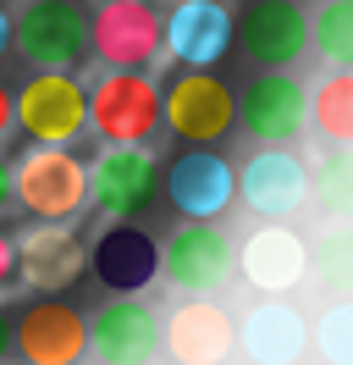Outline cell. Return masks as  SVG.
<instances>
[{"instance_id": "24", "label": "cell", "mask_w": 353, "mask_h": 365, "mask_svg": "<svg viewBox=\"0 0 353 365\" xmlns=\"http://www.w3.org/2000/svg\"><path fill=\"white\" fill-rule=\"evenodd\" d=\"M309 39L320 61H331V72H353V0H326L309 23Z\"/></svg>"}, {"instance_id": "12", "label": "cell", "mask_w": 353, "mask_h": 365, "mask_svg": "<svg viewBox=\"0 0 353 365\" xmlns=\"http://www.w3.org/2000/svg\"><path fill=\"white\" fill-rule=\"evenodd\" d=\"M160 50L188 72H210L232 50V11L226 0H176L160 17Z\"/></svg>"}, {"instance_id": "1", "label": "cell", "mask_w": 353, "mask_h": 365, "mask_svg": "<svg viewBox=\"0 0 353 365\" xmlns=\"http://www.w3.org/2000/svg\"><path fill=\"white\" fill-rule=\"evenodd\" d=\"M11 194L28 216H39L44 227H66L88 205V166L72 150H28L11 166Z\"/></svg>"}, {"instance_id": "21", "label": "cell", "mask_w": 353, "mask_h": 365, "mask_svg": "<svg viewBox=\"0 0 353 365\" xmlns=\"http://www.w3.org/2000/svg\"><path fill=\"white\" fill-rule=\"evenodd\" d=\"M309 200L326 222H353V144L326 150L309 172Z\"/></svg>"}, {"instance_id": "5", "label": "cell", "mask_w": 353, "mask_h": 365, "mask_svg": "<svg viewBox=\"0 0 353 365\" xmlns=\"http://www.w3.org/2000/svg\"><path fill=\"white\" fill-rule=\"evenodd\" d=\"M11 106H17V128L28 138L50 144V150L72 144V138L88 128V89L72 72H33V78L11 94Z\"/></svg>"}, {"instance_id": "28", "label": "cell", "mask_w": 353, "mask_h": 365, "mask_svg": "<svg viewBox=\"0 0 353 365\" xmlns=\"http://www.w3.org/2000/svg\"><path fill=\"white\" fill-rule=\"evenodd\" d=\"M11 205H17V194H11V160L0 155V216H6Z\"/></svg>"}, {"instance_id": "30", "label": "cell", "mask_w": 353, "mask_h": 365, "mask_svg": "<svg viewBox=\"0 0 353 365\" xmlns=\"http://www.w3.org/2000/svg\"><path fill=\"white\" fill-rule=\"evenodd\" d=\"M6 349H11V321H6V310H0V360H6Z\"/></svg>"}, {"instance_id": "16", "label": "cell", "mask_w": 353, "mask_h": 365, "mask_svg": "<svg viewBox=\"0 0 353 365\" xmlns=\"http://www.w3.org/2000/svg\"><path fill=\"white\" fill-rule=\"evenodd\" d=\"M160 349L176 365H226V354L238 349V321L216 299H188L160 321Z\"/></svg>"}, {"instance_id": "27", "label": "cell", "mask_w": 353, "mask_h": 365, "mask_svg": "<svg viewBox=\"0 0 353 365\" xmlns=\"http://www.w3.org/2000/svg\"><path fill=\"white\" fill-rule=\"evenodd\" d=\"M17 128V106H11V89L0 83V144H6V133Z\"/></svg>"}, {"instance_id": "9", "label": "cell", "mask_w": 353, "mask_h": 365, "mask_svg": "<svg viewBox=\"0 0 353 365\" xmlns=\"http://www.w3.org/2000/svg\"><path fill=\"white\" fill-rule=\"evenodd\" d=\"M11 343L28 365H78L88 354V321L78 304L44 294L11 321Z\"/></svg>"}, {"instance_id": "20", "label": "cell", "mask_w": 353, "mask_h": 365, "mask_svg": "<svg viewBox=\"0 0 353 365\" xmlns=\"http://www.w3.org/2000/svg\"><path fill=\"white\" fill-rule=\"evenodd\" d=\"M88 266V244L78 238L72 227H33L28 238L17 244V282L39 288V294H61L72 288Z\"/></svg>"}, {"instance_id": "13", "label": "cell", "mask_w": 353, "mask_h": 365, "mask_svg": "<svg viewBox=\"0 0 353 365\" xmlns=\"http://www.w3.org/2000/svg\"><path fill=\"white\" fill-rule=\"evenodd\" d=\"M88 266L110 288V299H144L160 282V244L144 227H132V222H110L94 238Z\"/></svg>"}, {"instance_id": "4", "label": "cell", "mask_w": 353, "mask_h": 365, "mask_svg": "<svg viewBox=\"0 0 353 365\" xmlns=\"http://www.w3.org/2000/svg\"><path fill=\"white\" fill-rule=\"evenodd\" d=\"M160 128L188 144H221L238 128V94L216 72H182L172 78V89H160Z\"/></svg>"}, {"instance_id": "22", "label": "cell", "mask_w": 353, "mask_h": 365, "mask_svg": "<svg viewBox=\"0 0 353 365\" xmlns=\"http://www.w3.org/2000/svg\"><path fill=\"white\" fill-rule=\"evenodd\" d=\"M309 272L337 299H353V222H331L309 244Z\"/></svg>"}, {"instance_id": "3", "label": "cell", "mask_w": 353, "mask_h": 365, "mask_svg": "<svg viewBox=\"0 0 353 365\" xmlns=\"http://www.w3.org/2000/svg\"><path fill=\"white\" fill-rule=\"evenodd\" d=\"M88 128L105 144H149L160 133V83L149 72H105L88 89Z\"/></svg>"}, {"instance_id": "29", "label": "cell", "mask_w": 353, "mask_h": 365, "mask_svg": "<svg viewBox=\"0 0 353 365\" xmlns=\"http://www.w3.org/2000/svg\"><path fill=\"white\" fill-rule=\"evenodd\" d=\"M6 50H11V11L0 6V56H6Z\"/></svg>"}, {"instance_id": "17", "label": "cell", "mask_w": 353, "mask_h": 365, "mask_svg": "<svg viewBox=\"0 0 353 365\" xmlns=\"http://www.w3.org/2000/svg\"><path fill=\"white\" fill-rule=\"evenodd\" d=\"M88 354L100 365H149L160 354V316L144 299H105L88 321Z\"/></svg>"}, {"instance_id": "18", "label": "cell", "mask_w": 353, "mask_h": 365, "mask_svg": "<svg viewBox=\"0 0 353 365\" xmlns=\"http://www.w3.org/2000/svg\"><path fill=\"white\" fill-rule=\"evenodd\" d=\"M166 200L188 222H216L238 200V166H226L216 150H188L166 166Z\"/></svg>"}, {"instance_id": "10", "label": "cell", "mask_w": 353, "mask_h": 365, "mask_svg": "<svg viewBox=\"0 0 353 365\" xmlns=\"http://www.w3.org/2000/svg\"><path fill=\"white\" fill-rule=\"evenodd\" d=\"M238 122L248 138H260L270 150H282L309 128V89L287 72H260L238 94Z\"/></svg>"}, {"instance_id": "2", "label": "cell", "mask_w": 353, "mask_h": 365, "mask_svg": "<svg viewBox=\"0 0 353 365\" xmlns=\"http://www.w3.org/2000/svg\"><path fill=\"white\" fill-rule=\"evenodd\" d=\"M11 45L39 72H72L88 56V11L78 0H28L11 17Z\"/></svg>"}, {"instance_id": "7", "label": "cell", "mask_w": 353, "mask_h": 365, "mask_svg": "<svg viewBox=\"0 0 353 365\" xmlns=\"http://www.w3.org/2000/svg\"><path fill=\"white\" fill-rule=\"evenodd\" d=\"M232 266H238V250L226 244V232H221L216 222H188V227H176L172 244L160 250V277L188 299L221 294L226 277H232Z\"/></svg>"}, {"instance_id": "19", "label": "cell", "mask_w": 353, "mask_h": 365, "mask_svg": "<svg viewBox=\"0 0 353 365\" xmlns=\"http://www.w3.org/2000/svg\"><path fill=\"white\" fill-rule=\"evenodd\" d=\"M238 349L248 365H298L309 349V321L287 299H254L238 316Z\"/></svg>"}, {"instance_id": "14", "label": "cell", "mask_w": 353, "mask_h": 365, "mask_svg": "<svg viewBox=\"0 0 353 365\" xmlns=\"http://www.w3.org/2000/svg\"><path fill=\"white\" fill-rule=\"evenodd\" d=\"M238 272L260 299H287L309 277V244L287 222H265V227H254L243 238Z\"/></svg>"}, {"instance_id": "15", "label": "cell", "mask_w": 353, "mask_h": 365, "mask_svg": "<svg viewBox=\"0 0 353 365\" xmlns=\"http://www.w3.org/2000/svg\"><path fill=\"white\" fill-rule=\"evenodd\" d=\"M232 39L265 72H287L309 50V17H304V6H293V0H254L232 23Z\"/></svg>"}, {"instance_id": "8", "label": "cell", "mask_w": 353, "mask_h": 365, "mask_svg": "<svg viewBox=\"0 0 353 365\" xmlns=\"http://www.w3.org/2000/svg\"><path fill=\"white\" fill-rule=\"evenodd\" d=\"M88 45L105 72H144L160 56V11L149 0H105L88 17Z\"/></svg>"}, {"instance_id": "25", "label": "cell", "mask_w": 353, "mask_h": 365, "mask_svg": "<svg viewBox=\"0 0 353 365\" xmlns=\"http://www.w3.org/2000/svg\"><path fill=\"white\" fill-rule=\"evenodd\" d=\"M315 354L326 365H353V299H331L315 316Z\"/></svg>"}, {"instance_id": "23", "label": "cell", "mask_w": 353, "mask_h": 365, "mask_svg": "<svg viewBox=\"0 0 353 365\" xmlns=\"http://www.w3.org/2000/svg\"><path fill=\"white\" fill-rule=\"evenodd\" d=\"M309 116H315V133L337 144V150H348L353 144V72H331L320 78V89L309 100Z\"/></svg>"}, {"instance_id": "6", "label": "cell", "mask_w": 353, "mask_h": 365, "mask_svg": "<svg viewBox=\"0 0 353 365\" xmlns=\"http://www.w3.org/2000/svg\"><path fill=\"white\" fill-rule=\"evenodd\" d=\"M154 194H160V166L138 144H110L88 166V205L100 216H110V222L144 216L154 205Z\"/></svg>"}, {"instance_id": "11", "label": "cell", "mask_w": 353, "mask_h": 365, "mask_svg": "<svg viewBox=\"0 0 353 365\" xmlns=\"http://www.w3.org/2000/svg\"><path fill=\"white\" fill-rule=\"evenodd\" d=\"M238 200L260 222H287L309 205V166L293 150H260L238 166Z\"/></svg>"}, {"instance_id": "26", "label": "cell", "mask_w": 353, "mask_h": 365, "mask_svg": "<svg viewBox=\"0 0 353 365\" xmlns=\"http://www.w3.org/2000/svg\"><path fill=\"white\" fill-rule=\"evenodd\" d=\"M11 282H17V244L0 232V294H6Z\"/></svg>"}]
</instances>
